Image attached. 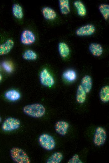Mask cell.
Wrapping results in <instances>:
<instances>
[{
	"label": "cell",
	"instance_id": "6da1fadb",
	"mask_svg": "<svg viewBox=\"0 0 109 163\" xmlns=\"http://www.w3.org/2000/svg\"><path fill=\"white\" fill-rule=\"evenodd\" d=\"M24 113L26 115L35 118L43 116L45 113V108L41 104L35 103L25 106L23 108Z\"/></svg>",
	"mask_w": 109,
	"mask_h": 163
},
{
	"label": "cell",
	"instance_id": "7a4b0ae2",
	"mask_svg": "<svg viewBox=\"0 0 109 163\" xmlns=\"http://www.w3.org/2000/svg\"><path fill=\"white\" fill-rule=\"evenodd\" d=\"M12 160L17 163H30V159L26 152L23 149L18 147H13L10 151Z\"/></svg>",
	"mask_w": 109,
	"mask_h": 163
},
{
	"label": "cell",
	"instance_id": "3957f363",
	"mask_svg": "<svg viewBox=\"0 0 109 163\" xmlns=\"http://www.w3.org/2000/svg\"><path fill=\"white\" fill-rule=\"evenodd\" d=\"M39 142L41 146L47 150H51L55 146V142L51 136L48 134H41L39 138Z\"/></svg>",
	"mask_w": 109,
	"mask_h": 163
},
{
	"label": "cell",
	"instance_id": "277c9868",
	"mask_svg": "<svg viewBox=\"0 0 109 163\" xmlns=\"http://www.w3.org/2000/svg\"><path fill=\"white\" fill-rule=\"evenodd\" d=\"M21 123L18 119L10 117L6 119L2 125V130L6 132H10L18 129Z\"/></svg>",
	"mask_w": 109,
	"mask_h": 163
},
{
	"label": "cell",
	"instance_id": "5b68a950",
	"mask_svg": "<svg viewBox=\"0 0 109 163\" xmlns=\"http://www.w3.org/2000/svg\"><path fill=\"white\" fill-rule=\"evenodd\" d=\"M106 139V133L105 129L101 127H98L95 131L93 142L97 146L104 145Z\"/></svg>",
	"mask_w": 109,
	"mask_h": 163
},
{
	"label": "cell",
	"instance_id": "8992f818",
	"mask_svg": "<svg viewBox=\"0 0 109 163\" xmlns=\"http://www.w3.org/2000/svg\"><path fill=\"white\" fill-rule=\"evenodd\" d=\"M39 79L42 85L46 87H50L54 84V80L48 71L44 69L40 73Z\"/></svg>",
	"mask_w": 109,
	"mask_h": 163
},
{
	"label": "cell",
	"instance_id": "52a82bcc",
	"mask_svg": "<svg viewBox=\"0 0 109 163\" xmlns=\"http://www.w3.org/2000/svg\"><path fill=\"white\" fill-rule=\"evenodd\" d=\"M96 28L93 25L88 24L77 29L75 32V34L77 36H90L93 34Z\"/></svg>",
	"mask_w": 109,
	"mask_h": 163
},
{
	"label": "cell",
	"instance_id": "ba28073f",
	"mask_svg": "<svg viewBox=\"0 0 109 163\" xmlns=\"http://www.w3.org/2000/svg\"><path fill=\"white\" fill-rule=\"evenodd\" d=\"M35 39L34 34L30 30H24L21 33L20 40L21 43L23 45H31L34 42Z\"/></svg>",
	"mask_w": 109,
	"mask_h": 163
},
{
	"label": "cell",
	"instance_id": "9c48e42d",
	"mask_svg": "<svg viewBox=\"0 0 109 163\" xmlns=\"http://www.w3.org/2000/svg\"><path fill=\"white\" fill-rule=\"evenodd\" d=\"M69 124L64 121H59L55 123V129L56 132L61 136L67 134L69 127Z\"/></svg>",
	"mask_w": 109,
	"mask_h": 163
},
{
	"label": "cell",
	"instance_id": "30bf717a",
	"mask_svg": "<svg viewBox=\"0 0 109 163\" xmlns=\"http://www.w3.org/2000/svg\"><path fill=\"white\" fill-rule=\"evenodd\" d=\"M14 45V41L11 39H8L4 43L0 45V55L8 54L11 50Z\"/></svg>",
	"mask_w": 109,
	"mask_h": 163
},
{
	"label": "cell",
	"instance_id": "8fae6325",
	"mask_svg": "<svg viewBox=\"0 0 109 163\" xmlns=\"http://www.w3.org/2000/svg\"><path fill=\"white\" fill-rule=\"evenodd\" d=\"M89 50L91 54L95 56H100L103 52L102 46L100 44L96 43H91L89 45Z\"/></svg>",
	"mask_w": 109,
	"mask_h": 163
},
{
	"label": "cell",
	"instance_id": "7c38bea8",
	"mask_svg": "<svg viewBox=\"0 0 109 163\" xmlns=\"http://www.w3.org/2000/svg\"><path fill=\"white\" fill-rule=\"evenodd\" d=\"M4 96L7 100L14 102L20 98L21 95L18 91L15 89H11L5 92Z\"/></svg>",
	"mask_w": 109,
	"mask_h": 163
},
{
	"label": "cell",
	"instance_id": "4fadbf2b",
	"mask_svg": "<svg viewBox=\"0 0 109 163\" xmlns=\"http://www.w3.org/2000/svg\"><path fill=\"white\" fill-rule=\"evenodd\" d=\"M92 80L89 75L84 76L81 80V84L86 93L89 92L92 87Z\"/></svg>",
	"mask_w": 109,
	"mask_h": 163
},
{
	"label": "cell",
	"instance_id": "5bb4252c",
	"mask_svg": "<svg viewBox=\"0 0 109 163\" xmlns=\"http://www.w3.org/2000/svg\"><path fill=\"white\" fill-rule=\"evenodd\" d=\"M42 12L43 16L47 20H53L56 17L57 14L55 11L50 7H45L43 8Z\"/></svg>",
	"mask_w": 109,
	"mask_h": 163
},
{
	"label": "cell",
	"instance_id": "9a60e30c",
	"mask_svg": "<svg viewBox=\"0 0 109 163\" xmlns=\"http://www.w3.org/2000/svg\"><path fill=\"white\" fill-rule=\"evenodd\" d=\"M86 93L80 85L78 87L76 94V100L77 102L80 104L83 103L85 101Z\"/></svg>",
	"mask_w": 109,
	"mask_h": 163
},
{
	"label": "cell",
	"instance_id": "2e32d148",
	"mask_svg": "<svg viewBox=\"0 0 109 163\" xmlns=\"http://www.w3.org/2000/svg\"><path fill=\"white\" fill-rule=\"evenodd\" d=\"M58 50L60 56L63 58L69 55L70 50L68 45L64 42H61L58 44Z\"/></svg>",
	"mask_w": 109,
	"mask_h": 163
},
{
	"label": "cell",
	"instance_id": "e0dca14e",
	"mask_svg": "<svg viewBox=\"0 0 109 163\" xmlns=\"http://www.w3.org/2000/svg\"><path fill=\"white\" fill-rule=\"evenodd\" d=\"M59 5L60 11L62 14L66 15L70 13V8L68 0H59Z\"/></svg>",
	"mask_w": 109,
	"mask_h": 163
},
{
	"label": "cell",
	"instance_id": "ac0fdd59",
	"mask_svg": "<svg viewBox=\"0 0 109 163\" xmlns=\"http://www.w3.org/2000/svg\"><path fill=\"white\" fill-rule=\"evenodd\" d=\"M100 98L103 103L108 102L109 101V87L108 85L103 86L101 89L99 93Z\"/></svg>",
	"mask_w": 109,
	"mask_h": 163
},
{
	"label": "cell",
	"instance_id": "d6986e66",
	"mask_svg": "<svg viewBox=\"0 0 109 163\" xmlns=\"http://www.w3.org/2000/svg\"><path fill=\"white\" fill-rule=\"evenodd\" d=\"M63 155L61 153L56 152L53 154L47 160V163H60L62 161Z\"/></svg>",
	"mask_w": 109,
	"mask_h": 163
},
{
	"label": "cell",
	"instance_id": "ffe728a7",
	"mask_svg": "<svg viewBox=\"0 0 109 163\" xmlns=\"http://www.w3.org/2000/svg\"><path fill=\"white\" fill-rule=\"evenodd\" d=\"M74 5L76 8L77 13L79 15L83 17L86 15V10L83 3L80 1H76L74 2Z\"/></svg>",
	"mask_w": 109,
	"mask_h": 163
},
{
	"label": "cell",
	"instance_id": "44dd1931",
	"mask_svg": "<svg viewBox=\"0 0 109 163\" xmlns=\"http://www.w3.org/2000/svg\"><path fill=\"white\" fill-rule=\"evenodd\" d=\"M12 11L13 16L16 18L20 19L23 17V9L19 4H13L12 6Z\"/></svg>",
	"mask_w": 109,
	"mask_h": 163
},
{
	"label": "cell",
	"instance_id": "7402d4cb",
	"mask_svg": "<svg viewBox=\"0 0 109 163\" xmlns=\"http://www.w3.org/2000/svg\"><path fill=\"white\" fill-rule=\"evenodd\" d=\"M23 59L28 60H36L37 57L36 53L32 50L29 49L25 50L22 55Z\"/></svg>",
	"mask_w": 109,
	"mask_h": 163
},
{
	"label": "cell",
	"instance_id": "603a6c76",
	"mask_svg": "<svg viewBox=\"0 0 109 163\" xmlns=\"http://www.w3.org/2000/svg\"><path fill=\"white\" fill-rule=\"evenodd\" d=\"M63 77L66 80L70 82H72L76 79V74L74 70H68L63 73Z\"/></svg>",
	"mask_w": 109,
	"mask_h": 163
},
{
	"label": "cell",
	"instance_id": "cb8c5ba5",
	"mask_svg": "<svg viewBox=\"0 0 109 163\" xmlns=\"http://www.w3.org/2000/svg\"><path fill=\"white\" fill-rule=\"evenodd\" d=\"M99 11L105 20L109 17V5L106 4H101L99 7Z\"/></svg>",
	"mask_w": 109,
	"mask_h": 163
},
{
	"label": "cell",
	"instance_id": "d4e9b609",
	"mask_svg": "<svg viewBox=\"0 0 109 163\" xmlns=\"http://www.w3.org/2000/svg\"><path fill=\"white\" fill-rule=\"evenodd\" d=\"M68 163H83L78 155L75 154L68 161Z\"/></svg>",
	"mask_w": 109,
	"mask_h": 163
},
{
	"label": "cell",
	"instance_id": "484cf974",
	"mask_svg": "<svg viewBox=\"0 0 109 163\" xmlns=\"http://www.w3.org/2000/svg\"><path fill=\"white\" fill-rule=\"evenodd\" d=\"M2 65L3 69L5 71L8 72H11L13 70V68L11 65L7 61H3L2 64Z\"/></svg>",
	"mask_w": 109,
	"mask_h": 163
},
{
	"label": "cell",
	"instance_id": "4316f807",
	"mask_svg": "<svg viewBox=\"0 0 109 163\" xmlns=\"http://www.w3.org/2000/svg\"><path fill=\"white\" fill-rule=\"evenodd\" d=\"M2 76L1 74L0 73V82L2 81Z\"/></svg>",
	"mask_w": 109,
	"mask_h": 163
},
{
	"label": "cell",
	"instance_id": "83f0119b",
	"mask_svg": "<svg viewBox=\"0 0 109 163\" xmlns=\"http://www.w3.org/2000/svg\"><path fill=\"white\" fill-rule=\"evenodd\" d=\"M2 121V119L1 116H0V123Z\"/></svg>",
	"mask_w": 109,
	"mask_h": 163
}]
</instances>
